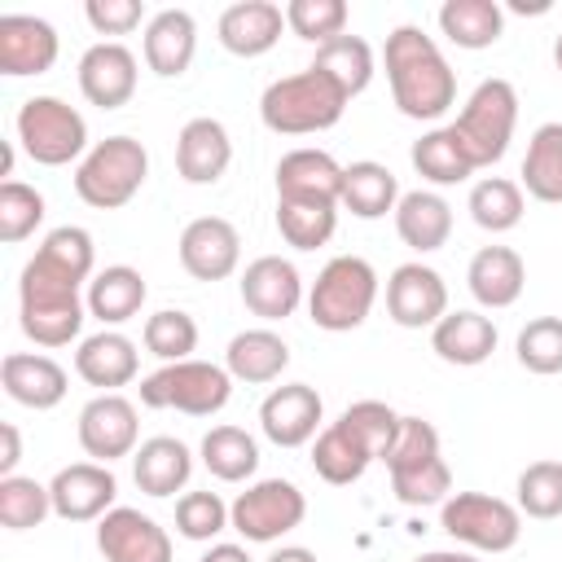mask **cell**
I'll list each match as a JSON object with an SVG mask.
<instances>
[{"instance_id":"6da1fadb","label":"cell","mask_w":562,"mask_h":562,"mask_svg":"<svg viewBox=\"0 0 562 562\" xmlns=\"http://www.w3.org/2000/svg\"><path fill=\"white\" fill-rule=\"evenodd\" d=\"M382 61H386L391 101L400 105L404 119L435 123V119H443L452 110V101H457V75L448 66V57L439 53V44L422 26H395L386 35Z\"/></svg>"},{"instance_id":"7a4b0ae2","label":"cell","mask_w":562,"mask_h":562,"mask_svg":"<svg viewBox=\"0 0 562 562\" xmlns=\"http://www.w3.org/2000/svg\"><path fill=\"white\" fill-rule=\"evenodd\" d=\"M347 101H351V97H347L329 75H321L316 66H307V70L281 75V79H272V83L263 88V97H259V119H263V127L277 132V136H312V132L334 127V123L342 119Z\"/></svg>"},{"instance_id":"3957f363","label":"cell","mask_w":562,"mask_h":562,"mask_svg":"<svg viewBox=\"0 0 562 562\" xmlns=\"http://www.w3.org/2000/svg\"><path fill=\"white\" fill-rule=\"evenodd\" d=\"M88 316V303L79 299V285L40 268L35 259H26L22 277H18V325L35 347H66L70 338H79Z\"/></svg>"},{"instance_id":"277c9868","label":"cell","mask_w":562,"mask_h":562,"mask_svg":"<svg viewBox=\"0 0 562 562\" xmlns=\"http://www.w3.org/2000/svg\"><path fill=\"white\" fill-rule=\"evenodd\" d=\"M391 492L400 505H443L452 496V470L439 452V430L426 417H400V435L386 452Z\"/></svg>"},{"instance_id":"5b68a950","label":"cell","mask_w":562,"mask_h":562,"mask_svg":"<svg viewBox=\"0 0 562 562\" xmlns=\"http://www.w3.org/2000/svg\"><path fill=\"white\" fill-rule=\"evenodd\" d=\"M373 303H378V272L360 255H334L307 290V316L316 329L329 334H347L364 325Z\"/></svg>"},{"instance_id":"8992f818","label":"cell","mask_w":562,"mask_h":562,"mask_svg":"<svg viewBox=\"0 0 562 562\" xmlns=\"http://www.w3.org/2000/svg\"><path fill=\"white\" fill-rule=\"evenodd\" d=\"M514 123H518V92H514L509 79H496L492 75V79H483L465 97L461 114L448 127H452L457 145L465 149L470 167L479 171V167H492V162L505 158V149L514 140Z\"/></svg>"},{"instance_id":"52a82bcc","label":"cell","mask_w":562,"mask_h":562,"mask_svg":"<svg viewBox=\"0 0 562 562\" xmlns=\"http://www.w3.org/2000/svg\"><path fill=\"white\" fill-rule=\"evenodd\" d=\"M149 176V154L136 136H105L97 140L75 167V193L97 211L127 206Z\"/></svg>"},{"instance_id":"ba28073f","label":"cell","mask_w":562,"mask_h":562,"mask_svg":"<svg viewBox=\"0 0 562 562\" xmlns=\"http://www.w3.org/2000/svg\"><path fill=\"white\" fill-rule=\"evenodd\" d=\"M233 373L211 360H176L140 378V404L145 408H176L184 417H211L228 404Z\"/></svg>"},{"instance_id":"9c48e42d","label":"cell","mask_w":562,"mask_h":562,"mask_svg":"<svg viewBox=\"0 0 562 562\" xmlns=\"http://www.w3.org/2000/svg\"><path fill=\"white\" fill-rule=\"evenodd\" d=\"M18 140L40 167H66L92 149L83 114L61 97H26L18 110Z\"/></svg>"},{"instance_id":"30bf717a","label":"cell","mask_w":562,"mask_h":562,"mask_svg":"<svg viewBox=\"0 0 562 562\" xmlns=\"http://www.w3.org/2000/svg\"><path fill=\"white\" fill-rule=\"evenodd\" d=\"M439 527L474 553H509L522 536V514L487 492H452L439 509Z\"/></svg>"},{"instance_id":"8fae6325","label":"cell","mask_w":562,"mask_h":562,"mask_svg":"<svg viewBox=\"0 0 562 562\" xmlns=\"http://www.w3.org/2000/svg\"><path fill=\"white\" fill-rule=\"evenodd\" d=\"M307 518V496L290 479H259L228 505V522L250 544H272Z\"/></svg>"},{"instance_id":"7c38bea8","label":"cell","mask_w":562,"mask_h":562,"mask_svg":"<svg viewBox=\"0 0 562 562\" xmlns=\"http://www.w3.org/2000/svg\"><path fill=\"white\" fill-rule=\"evenodd\" d=\"M79 448L110 465L119 457H132L136 452V439H140V422H136V404L119 391H105V395H92L83 408H79Z\"/></svg>"},{"instance_id":"4fadbf2b","label":"cell","mask_w":562,"mask_h":562,"mask_svg":"<svg viewBox=\"0 0 562 562\" xmlns=\"http://www.w3.org/2000/svg\"><path fill=\"white\" fill-rule=\"evenodd\" d=\"M386 316L400 329H435L448 316V285H443V277L430 263H422V259L400 263L386 277Z\"/></svg>"},{"instance_id":"5bb4252c","label":"cell","mask_w":562,"mask_h":562,"mask_svg":"<svg viewBox=\"0 0 562 562\" xmlns=\"http://www.w3.org/2000/svg\"><path fill=\"white\" fill-rule=\"evenodd\" d=\"M321 417H325V404L316 395V386L307 382H285V386H272L259 404V430L268 443L277 448H303L321 435Z\"/></svg>"},{"instance_id":"9a60e30c","label":"cell","mask_w":562,"mask_h":562,"mask_svg":"<svg viewBox=\"0 0 562 562\" xmlns=\"http://www.w3.org/2000/svg\"><path fill=\"white\" fill-rule=\"evenodd\" d=\"M48 496H53V514L61 522H92V518H105L114 509L119 479L101 461H75V465H61L53 474Z\"/></svg>"},{"instance_id":"2e32d148","label":"cell","mask_w":562,"mask_h":562,"mask_svg":"<svg viewBox=\"0 0 562 562\" xmlns=\"http://www.w3.org/2000/svg\"><path fill=\"white\" fill-rule=\"evenodd\" d=\"M97 549L105 562H171L167 527L132 505H114L105 518H97Z\"/></svg>"},{"instance_id":"e0dca14e","label":"cell","mask_w":562,"mask_h":562,"mask_svg":"<svg viewBox=\"0 0 562 562\" xmlns=\"http://www.w3.org/2000/svg\"><path fill=\"white\" fill-rule=\"evenodd\" d=\"M241 263V237L224 215H198L180 233V268L193 281H224Z\"/></svg>"},{"instance_id":"ac0fdd59","label":"cell","mask_w":562,"mask_h":562,"mask_svg":"<svg viewBox=\"0 0 562 562\" xmlns=\"http://www.w3.org/2000/svg\"><path fill=\"white\" fill-rule=\"evenodd\" d=\"M79 92L97 110H119L136 92V57L119 40H101L79 57Z\"/></svg>"},{"instance_id":"d6986e66","label":"cell","mask_w":562,"mask_h":562,"mask_svg":"<svg viewBox=\"0 0 562 562\" xmlns=\"http://www.w3.org/2000/svg\"><path fill=\"white\" fill-rule=\"evenodd\" d=\"M241 303L259 321H285L303 303V277L290 259L281 255H259L241 272Z\"/></svg>"},{"instance_id":"ffe728a7","label":"cell","mask_w":562,"mask_h":562,"mask_svg":"<svg viewBox=\"0 0 562 562\" xmlns=\"http://www.w3.org/2000/svg\"><path fill=\"white\" fill-rule=\"evenodd\" d=\"M0 386L13 404L22 408H35V413H48L66 400V369L53 360V356H40V351H9L0 360Z\"/></svg>"},{"instance_id":"44dd1931","label":"cell","mask_w":562,"mask_h":562,"mask_svg":"<svg viewBox=\"0 0 562 562\" xmlns=\"http://www.w3.org/2000/svg\"><path fill=\"white\" fill-rule=\"evenodd\" d=\"M233 162L228 127L211 114H198L176 136V171L184 184H215Z\"/></svg>"},{"instance_id":"7402d4cb","label":"cell","mask_w":562,"mask_h":562,"mask_svg":"<svg viewBox=\"0 0 562 562\" xmlns=\"http://www.w3.org/2000/svg\"><path fill=\"white\" fill-rule=\"evenodd\" d=\"M57 31L44 18L31 13H4L0 18V70L22 79V75H44L57 61Z\"/></svg>"},{"instance_id":"603a6c76","label":"cell","mask_w":562,"mask_h":562,"mask_svg":"<svg viewBox=\"0 0 562 562\" xmlns=\"http://www.w3.org/2000/svg\"><path fill=\"white\" fill-rule=\"evenodd\" d=\"M215 31L233 57H263L285 31V9L272 0H237L220 13Z\"/></svg>"},{"instance_id":"cb8c5ba5","label":"cell","mask_w":562,"mask_h":562,"mask_svg":"<svg viewBox=\"0 0 562 562\" xmlns=\"http://www.w3.org/2000/svg\"><path fill=\"white\" fill-rule=\"evenodd\" d=\"M277 198H299V202H334L342 198V167L325 149H290L277 162Z\"/></svg>"},{"instance_id":"d4e9b609","label":"cell","mask_w":562,"mask_h":562,"mask_svg":"<svg viewBox=\"0 0 562 562\" xmlns=\"http://www.w3.org/2000/svg\"><path fill=\"white\" fill-rule=\"evenodd\" d=\"M136 369H140V351H136V342H132L127 334H119V329L88 334V338L79 342V351H75V373H79L88 386H97L101 395L127 386V382L136 378Z\"/></svg>"},{"instance_id":"484cf974","label":"cell","mask_w":562,"mask_h":562,"mask_svg":"<svg viewBox=\"0 0 562 562\" xmlns=\"http://www.w3.org/2000/svg\"><path fill=\"white\" fill-rule=\"evenodd\" d=\"M465 285L479 307H492V312L514 307L527 285V263L509 246H483V250H474V259L465 268Z\"/></svg>"},{"instance_id":"4316f807","label":"cell","mask_w":562,"mask_h":562,"mask_svg":"<svg viewBox=\"0 0 562 562\" xmlns=\"http://www.w3.org/2000/svg\"><path fill=\"white\" fill-rule=\"evenodd\" d=\"M198 53V22L189 9H158L145 22V66L162 79H176L189 70Z\"/></svg>"},{"instance_id":"83f0119b","label":"cell","mask_w":562,"mask_h":562,"mask_svg":"<svg viewBox=\"0 0 562 562\" xmlns=\"http://www.w3.org/2000/svg\"><path fill=\"white\" fill-rule=\"evenodd\" d=\"M430 351H435L443 364L474 369V364H483V360L496 351V325H492V316H483V312L457 307V312H448V316L430 329Z\"/></svg>"},{"instance_id":"f1b7e54d","label":"cell","mask_w":562,"mask_h":562,"mask_svg":"<svg viewBox=\"0 0 562 562\" xmlns=\"http://www.w3.org/2000/svg\"><path fill=\"white\" fill-rule=\"evenodd\" d=\"M395 233L417 255L439 250L452 237V206H448V198L435 193V189L400 193V202H395Z\"/></svg>"},{"instance_id":"f546056e","label":"cell","mask_w":562,"mask_h":562,"mask_svg":"<svg viewBox=\"0 0 562 562\" xmlns=\"http://www.w3.org/2000/svg\"><path fill=\"white\" fill-rule=\"evenodd\" d=\"M193 474V452L176 435H154L132 452V479L145 496H176Z\"/></svg>"},{"instance_id":"4dcf8cb0","label":"cell","mask_w":562,"mask_h":562,"mask_svg":"<svg viewBox=\"0 0 562 562\" xmlns=\"http://www.w3.org/2000/svg\"><path fill=\"white\" fill-rule=\"evenodd\" d=\"M285 364H290V347L272 329H241V334H233V342L224 351V369L250 386L277 382L285 373Z\"/></svg>"},{"instance_id":"1f68e13d","label":"cell","mask_w":562,"mask_h":562,"mask_svg":"<svg viewBox=\"0 0 562 562\" xmlns=\"http://www.w3.org/2000/svg\"><path fill=\"white\" fill-rule=\"evenodd\" d=\"M395 202H400V180H395L391 167H382L373 158H360V162L342 167L338 206H347L356 220H382L386 211L395 215Z\"/></svg>"},{"instance_id":"d6a6232c","label":"cell","mask_w":562,"mask_h":562,"mask_svg":"<svg viewBox=\"0 0 562 562\" xmlns=\"http://www.w3.org/2000/svg\"><path fill=\"white\" fill-rule=\"evenodd\" d=\"M145 294H149V290H145V277H140L136 268L110 263V268H101V272L88 281L83 303H88V316H97L101 325H123V321H132V316L140 312Z\"/></svg>"},{"instance_id":"836d02e7","label":"cell","mask_w":562,"mask_h":562,"mask_svg":"<svg viewBox=\"0 0 562 562\" xmlns=\"http://www.w3.org/2000/svg\"><path fill=\"white\" fill-rule=\"evenodd\" d=\"M522 189L544 206H562V123H540L522 154Z\"/></svg>"},{"instance_id":"e575fe53","label":"cell","mask_w":562,"mask_h":562,"mask_svg":"<svg viewBox=\"0 0 562 562\" xmlns=\"http://www.w3.org/2000/svg\"><path fill=\"white\" fill-rule=\"evenodd\" d=\"M439 31L457 48H492L505 31V9L496 0H443L439 4Z\"/></svg>"},{"instance_id":"d590c367","label":"cell","mask_w":562,"mask_h":562,"mask_svg":"<svg viewBox=\"0 0 562 562\" xmlns=\"http://www.w3.org/2000/svg\"><path fill=\"white\" fill-rule=\"evenodd\" d=\"M202 465L220 479V483H246L255 470H259V443L250 430L241 426H211L202 435V448H198Z\"/></svg>"},{"instance_id":"8d00e7d4","label":"cell","mask_w":562,"mask_h":562,"mask_svg":"<svg viewBox=\"0 0 562 562\" xmlns=\"http://www.w3.org/2000/svg\"><path fill=\"white\" fill-rule=\"evenodd\" d=\"M369 465H373L369 448H364L342 422H329V426L312 439V470H316L325 483H334V487L356 483Z\"/></svg>"},{"instance_id":"74e56055","label":"cell","mask_w":562,"mask_h":562,"mask_svg":"<svg viewBox=\"0 0 562 562\" xmlns=\"http://www.w3.org/2000/svg\"><path fill=\"white\" fill-rule=\"evenodd\" d=\"M465 211L470 220L483 228V233H509L522 224V184L518 180H505V176H483L470 184V198H465Z\"/></svg>"},{"instance_id":"f35d334b","label":"cell","mask_w":562,"mask_h":562,"mask_svg":"<svg viewBox=\"0 0 562 562\" xmlns=\"http://www.w3.org/2000/svg\"><path fill=\"white\" fill-rule=\"evenodd\" d=\"M31 259H35L40 268H48V272L75 281V285H83V281L97 277V272H92V263H97V246H92V233L79 228V224H61V228H53V233L40 241V250H35Z\"/></svg>"},{"instance_id":"ab89813d","label":"cell","mask_w":562,"mask_h":562,"mask_svg":"<svg viewBox=\"0 0 562 562\" xmlns=\"http://www.w3.org/2000/svg\"><path fill=\"white\" fill-rule=\"evenodd\" d=\"M408 158H413V171H417L422 180H430V184H461V180L474 176V167H470L465 149L457 145L452 127H430V132H422V136L413 140Z\"/></svg>"},{"instance_id":"60d3db41","label":"cell","mask_w":562,"mask_h":562,"mask_svg":"<svg viewBox=\"0 0 562 562\" xmlns=\"http://www.w3.org/2000/svg\"><path fill=\"white\" fill-rule=\"evenodd\" d=\"M312 66L321 75H329L347 97H360L369 88V79H373V48L360 35H338V40L316 48Z\"/></svg>"},{"instance_id":"b9f144b4","label":"cell","mask_w":562,"mask_h":562,"mask_svg":"<svg viewBox=\"0 0 562 562\" xmlns=\"http://www.w3.org/2000/svg\"><path fill=\"white\" fill-rule=\"evenodd\" d=\"M277 228L294 250H316L334 237L338 228V206L334 202H299V198H277Z\"/></svg>"},{"instance_id":"7bdbcfd3","label":"cell","mask_w":562,"mask_h":562,"mask_svg":"<svg viewBox=\"0 0 562 562\" xmlns=\"http://www.w3.org/2000/svg\"><path fill=\"white\" fill-rule=\"evenodd\" d=\"M140 338H145V351L158 356L162 364L193 360V351H198V321L189 312H180V307H162V312H154L145 321Z\"/></svg>"},{"instance_id":"ee69618b","label":"cell","mask_w":562,"mask_h":562,"mask_svg":"<svg viewBox=\"0 0 562 562\" xmlns=\"http://www.w3.org/2000/svg\"><path fill=\"white\" fill-rule=\"evenodd\" d=\"M53 514V496L48 483H35L26 474H9L0 479V527L9 531H31Z\"/></svg>"},{"instance_id":"f6af8a7d","label":"cell","mask_w":562,"mask_h":562,"mask_svg":"<svg viewBox=\"0 0 562 562\" xmlns=\"http://www.w3.org/2000/svg\"><path fill=\"white\" fill-rule=\"evenodd\" d=\"M400 417H404V413H395V408L382 404V400H356V404L342 408L338 422L369 448L373 461H386V452H391V443H395V435H400Z\"/></svg>"},{"instance_id":"bcb514c9","label":"cell","mask_w":562,"mask_h":562,"mask_svg":"<svg viewBox=\"0 0 562 562\" xmlns=\"http://www.w3.org/2000/svg\"><path fill=\"white\" fill-rule=\"evenodd\" d=\"M518 514L527 518H562V461H531L522 474H518Z\"/></svg>"},{"instance_id":"7dc6e473","label":"cell","mask_w":562,"mask_h":562,"mask_svg":"<svg viewBox=\"0 0 562 562\" xmlns=\"http://www.w3.org/2000/svg\"><path fill=\"white\" fill-rule=\"evenodd\" d=\"M514 356L527 373H540V378H553L562 373V316H536L518 329V342H514Z\"/></svg>"},{"instance_id":"c3c4849f","label":"cell","mask_w":562,"mask_h":562,"mask_svg":"<svg viewBox=\"0 0 562 562\" xmlns=\"http://www.w3.org/2000/svg\"><path fill=\"white\" fill-rule=\"evenodd\" d=\"M347 18H351V9L342 0H290L285 4V26L316 48L347 35Z\"/></svg>"},{"instance_id":"681fc988","label":"cell","mask_w":562,"mask_h":562,"mask_svg":"<svg viewBox=\"0 0 562 562\" xmlns=\"http://www.w3.org/2000/svg\"><path fill=\"white\" fill-rule=\"evenodd\" d=\"M40 224H44V193L31 189V184H22V180H4L0 184V241L4 246H18Z\"/></svg>"},{"instance_id":"f907efd6","label":"cell","mask_w":562,"mask_h":562,"mask_svg":"<svg viewBox=\"0 0 562 562\" xmlns=\"http://www.w3.org/2000/svg\"><path fill=\"white\" fill-rule=\"evenodd\" d=\"M228 522V505L220 501V492H184L176 501V531L184 540H215Z\"/></svg>"},{"instance_id":"816d5d0a","label":"cell","mask_w":562,"mask_h":562,"mask_svg":"<svg viewBox=\"0 0 562 562\" xmlns=\"http://www.w3.org/2000/svg\"><path fill=\"white\" fill-rule=\"evenodd\" d=\"M83 18L97 35H127L140 26L145 18V4L140 0H88L83 4Z\"/></svg>"},{"instance_id":"f5cc1de1","label":"cell","mask_w":562,"mask_h":562,"mask_svg":"<svg viewBox=\"0 0 562 562\" xmlns=\"http://www.w3.org/2000/svg\"><path fill=\"white\" fill-rule=\"evenodd\" d=\"M0 443H4V452H0V479H9V474H18V461H22V439H18V426L13 422L0 426Z\"/></svg>"},{"instance_id":"db71d44e","label":"cell","mask_w":562,"mask_h":562,"mask_svg":"<svg viewBox=\"0 0 562 562\" xmlns=\"http://www.w3.org/2000/svg\"><path fill=\"white\" fill-rule=\"evenodd\" d=\"M198 562H250V553L241 549V544H228V540H220V544H211Z\"/></svg>"},{"instance_id":"11a10c76","label":"cell","mask_w":562,"mask_h":562,"mask_svg":"<svg viewBox=\"0 0 562 562\" xmlns=\"http://www.w3.org/2000/svg\"><path fill=\"white\" fill-rule=\"evenodd\" d=\"M268 562H316V553L303 544H281L277 553H268Z\"/></svg>"},{"instance_id":"9f6ffc18","label":"cell","mask_w":562,"mask_h":562,"mask_svg":"<svg viewBox=\"0 0 562 562\" xmlns=\"http://www.w3.org/2000/svg\"><path fill=\"white\" fill-rule=\"evenodd\" d=\"M413 562H479V558L465 553V549H430V553H422V558H413Z\"/></svg>"},{"instance_id":"6f0895ef","label":"cell","mask_w":562,"mask_h":562,"mask_svg":"<svg viewBox=\"0 0 562 562\" xmlns=\"http://www.w3.org/2000/svg\"><path fill=\"white\" fill-rule=\"evenodd\" d=\"M0 176H13V145L0 149Z\"/></svg>"},{"instance_id":"680465c9","label":"cell","mask_w":562,"mask_h":562,"mask_svg":"<svg viewBox=\"0 0 562 562\" xmlns=\"http://www.w3.org/2000/svg\"><path fill=\"white\" fill-rule=\"evenodd\" d=\"M553 66H558V75H562V35L553 40Z\"/></svg>"}]
</instances>
